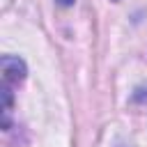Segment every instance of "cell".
Wrapping results in <instances>:
<instances>
[{
    "label": "cell",
    "instance_id": "1",
    "mask_svg": "<svg viewBox=\"0 0 147 147\" xmlns=\"http://www.w3.org/2000/svg\"><path fill=\"white\" fill-rule=\"evenodd\" d=\"M0 69H2V76H5L7 83H21V80H25V76H28L25 62H23L21 57H16V55H2Z\"/></svg>",
    "mask_w": 147,
    "mask_h": 147
},
{
    "label": "cell",
    "instance_id": "2",
    "mask_svg": "<svg viewBox=\"0 0 147 147\" xmlns=\"http://www.w3.org/2000/svg\"><path fill=\"white\" fill-rule=\"evenodd\" d=\"M57 5L60 7H69V5H74V0H57Z\"/></svg>",
    "mask_w": 147,
    "mask_h": 147
}]
</instances>
